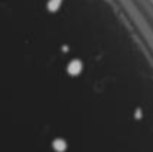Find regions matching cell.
Instances as JSON below:
<instances>
[{
  "mask_svg": "<svg viewBox=\"0 0 153 152\" xmlns=\"http://www.w3.org/2000/svg\"><path fill=\"white\" fill-rule=\"evenodd\" d=\"M67 70H69L70 75H79L80 70H82V63L80 61H71L67 67Z\"/></svg>",
  "mask_w": 153,
  "mask_h": 152,
  "instance_id": "obj_1",
  "label": "cell"
},
{
  "mask_svg": "<svg viewBox=\"0 0 153 152\" xmlns=\"http://www.w3.org/2000/svg\"><path fill=\"white\" fill-rule=\"evenodd\" d=\"M67 145L64 140H61V139H58V140H54V149L58 151V152H62V151H66Z\"/></svg>",
  "mask_w": 153,
  "mask_h": 152,
  "instance_id": "obj_2",
  "label": "cell"
}]
</instances>
